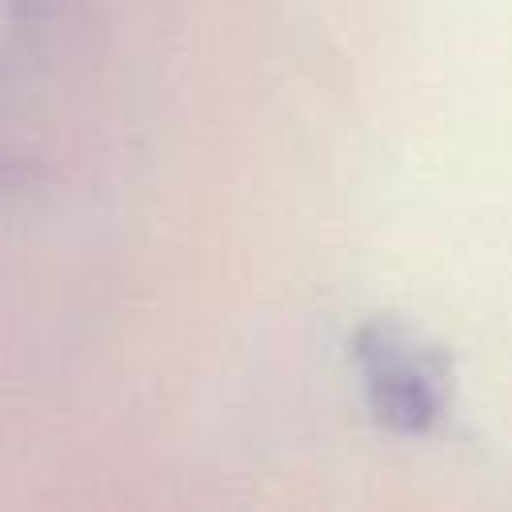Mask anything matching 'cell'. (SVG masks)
Masks as SVG:
<instances>
[{
    "label": "cell",
    "mask_w": 512,
    "mask_h": 512,
    "mask_svg": "<svg viewBox=\"0 0 512 512\" xmlns=\"http://www.w3.org/2000/svg\"><path fill=\"white\" fill-rule=\"evenodd\" d=\"M352 364L372 420L400 436L432 432L452 408L448 352L400 316H368L356 324Z\"/></svg>",
    "instance_id": "6da1fadb"
}]
</instances>
